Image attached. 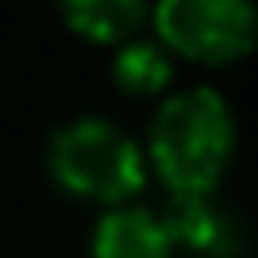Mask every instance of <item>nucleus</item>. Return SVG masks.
<instances>
[{
	"mask_svg": "<svg viewBox=\"0 0 258 258\" xmlns=\"http://www.w3.org/2000/svg\"><path fill=\"white\" fill-rule=\"evenodd\" d=\"M47 176L60 194L95 207L138 203L147 185V155L108 116H74L47 138Z\"/></svg>",
	"mask_w": 258,
	"mask_h": 258,
	"instance_id": "nucleus-2",
	"label": "nucleus"
},
{
	"mask_svg": "<svg viewBox=\"0 0 258 258\" xmlns=\"http://www.w3.org/2000/svg\"><path fill=\"white\" fill-rule=\"evenodd\" d=\"M172 78H176V60L155 35H138L129 43L116 47L112 56V82L120 86L125 95L134 99H151V95H168L172 91Z\"/></svg>",
	"mask_w": 258,
	"mask_h": 258,
	"instance_id": "nucleus-6",
	"label": "nucleus"
},
{
	"mask_svg": "<svg viewBox=\"0 0 258 258\" xmlns=\"http://www.w3.org/2000/svg\"><path fill=\"white\" fill-rule=\"evenodd\" d=\"M64 26L99 47H120L138 39L151 22V0H56Z\"/></svg>",
	"mask_w": 258,
	"mask_h": 258,
	"instance_id": "nucleus-5",
	"label": "nucleus"
},
{
	"mask_svg": "<svg viewBox=\"0 0 258 258\" xmlns=\"http://www.w3.org/2000/svg\"><path fill=\"white\" fill-rule=\"evenodd\" d=\"M151 26L155 39L172 52V60L224 69L258 47V5L254 0H155Z\"/></svg>",
	"mask_w": 258,
	"mask_h": 258,
	"instance_id": "nucleus-3",
	"label": "nucleus"
},
{
	"mask_svg": "<svg viewBox=\"0 0 258 258\" xmlns=\"http://www.w3.org/2000/svg\"><path fill=\"white\" fill-rule=\"evenodd\" d=\"M91 258H176V237L164 211L120 203L95 220Z\"/></svg>",
	"mask_w": 258,
	"mask_h": 258,
	"instance_id": "nucleus-4",
	"label": "nucleus"
},
{
	"mask_svg": "<svg viewBox=\"0 0 258 258\" xmlns=\"http://www.w3.org/2000/svg\"><path fill=\"white\" fill-rule=\"evenodd\" d=\"M147 172L172 203H203L220 189L237 155V116L215 86L168 91L147 129Z\"/></svg>",
	"mask_w": 258,
	"mask_h": 258,
	"instance_id": "nucleus-1",
	"label": "nucleus"
}]
</instances>
